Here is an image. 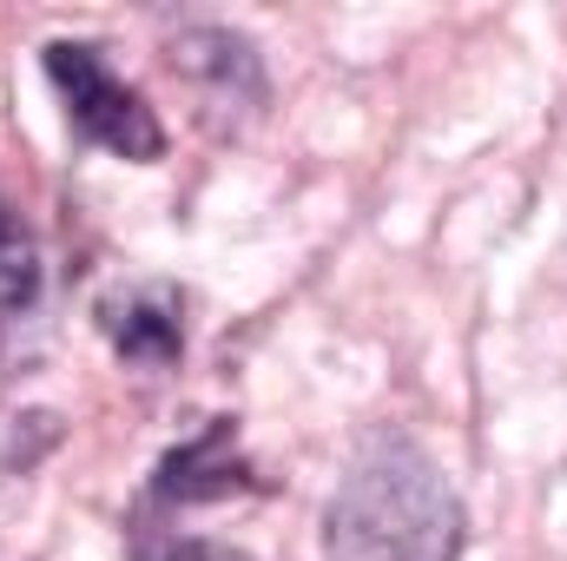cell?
<instances>
[{"label": "cell", "mask_w": 567, "mask_h": 561, "mask_svg": "<svg viewBox=\"0 0 567 561\" xmlns=\"http://www.w3.org/2000/svg\"><path fill=\"white\" fill-rule=\"evenodd\" d=\"M462 502L410 436H370L323 509V561H455Z\"/></svg>", "instance_id": "obj_1"}, {"label": "cell", "mask_w": 567, "mask_h": 561, "mask_svg": "<svg viewBox=\"0 0 567 561\" xmlns=\"http://www.w3.org/2000/svg\"><path fill=\"white\" fill-rule=\"evenodd\" d=\"M40 67H47V80H53V93H60L66 126L86 145H100V152H113V159H133V165L165 159V126H158V113L140 100V86H126V80L106 67L100 47H86V40H47V47H40Z\"/></svg>", "instance_id": "obj_2"}, {"label": "cell", "mask_w": 567, "mask_h": 561, "mask_svg": "<svg viewBox=\"0 0 567 561\" xmlns=\"http://www.w3.org/2000/svg\"><path fill=\"white\" fill-rule=\"evenodd\" d=\"M172 67L198 86L205 113H218V120H231V106H238V113H258V106H265L258 47H251L245 33H231V27H185V33L172 40Z\"/></svg>", "instance_id": "obj_3"}, {"label": "cell", "mask_w": 567, "mask_h": 561, "mask_svg": "<svg viewBox=\"0 0 567 561\" xmlns=\"http://www.w3.org/2000/svg\"><path fill=\"white\" fill-rule=\"evenodd\" d=\"M238 489H258V469L238 456V422L231 417H212L198 436H185L158 476H152V502L165 509H192V502H225Z\"/></svg>", "instance_id": "obj_4"}, {"label": "cell", "mask_w": 567, "mask_h": 561, "mask_svg": "<svg viewBox=\"0 0 567 561\" xmlns=\"http://www.w3.org/2000/svg\"><path fill=\"white\" fill-rule=\"evenodd\" d=\"M100 330L106 344L140 364V370H172L185 357V297L172 284H126V290H106L100 297Z\"/></svg>", "instance_id": "obj_5"}, {"label": "cell", "mask_w": 567, "mask_h": 561, "mask_svg": "<svg viewBox=\"0 0 567 561\" xmlns=\"http://www.w3.org/2000/svg\"><path fill=\"white\" fill-rule=\"evenodd\" d=\"M33 297H40V252L13 218V205L0 198V310H27Z\"/></svg>", "instance_id": "obj_6"}, {"label": "cell", "mask_w": 567, "mask_h": 561, "mask_svg": "<svg viewBox=\"0 0 567 561\" xmlns=\"http://www.w3.org/2000/svg\"><path fill=\"white\" fill-rule=\"evenodd\" d=\"M140 561H258L251 549H231V542H205V536H158L145 542Z\"/></svg>", "instance_id": "obj_7"}]
</instances>
